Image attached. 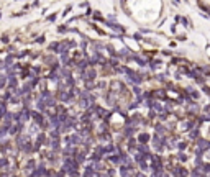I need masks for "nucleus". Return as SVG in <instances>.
<instances>
[{"label":"nucleus","mask_w":210,"mask_h":177,"mask_svg":"<svg viewBox=\"0 0 210 177\" xmlns=\"http://www.w3.org/2000/svg\"><path fill=\"white\" fill-rule=\"evenodd\" d=\"M150 135H146V133H141V135H138V143H145L146 144V141H150Z\"/></svg>","instance_id":"f257e3e1"},{"label":"nucleus","mask_w":210,"mask_h":177,"mask_svg":"<svg viewBox=\"0 0 210 177\" xmlns=\"http://www.w3.org/2000/svg\"><path fill=\"white\" fill-rule=\"evenodd\" d=\"M133 133H135V130H133V128H126V131H125V136H131Z\"/></svg>","instance_id":"f03ea898"},{"label":"nucleus","mask_w":210,"mask_h":177,"mask_svg":"<svg viewBox=\"0 0 210 177\" xmlns=\"http://www.w3.org/2000/svg\"><path fill=\"white\" fill-rule=\"evenodd\" d=\"M179 159H181V161L184 162V161H187V156H185L184 152H181V154H179Z\"/></svg>","instance_id":"7ed1b4c3"},{"label":"nucleus","mask_w":210,"mask_h":177,"mask_svg":"<svg viewBox=\"0 0 210 177\" xmlns=\"http://www.w3.org/2000/svg\"><path fill=\"white\" fill-rule=\"evenodd\" d=\"M133 90H135V94H136V95H140V94H141V89H140V87H133Z\"/></svg>","instance_id":"20e7f679"},{"label":"nucleus","mask_w":210,"mask_h":177,"mask_svg":"<svg viewBox=\"0 0 210 177\" xmlns=\"http://www.w3.org/2000/svg\"><path fill=\"white\" fill-rule=\"evenodd\" d=\"M8 41H10V40H8V36L3 35V36H2V43H8Z\"/></svg>","instance_id":"39448f33"},{"label":"nucleus","mask_w":210,"mask_h":177,"mask_svg":"<svg viewBox=\"0 0 210 177\" xmlns=\"http://www.w3.org/2000/svg\"><path fill=\"white\" fill-rule=\"evenodd\" d=\"M51 136L52 138H59V133L58 131H51Z\"/></svg>","instance_id":"423d86ee"}]
</instances>
